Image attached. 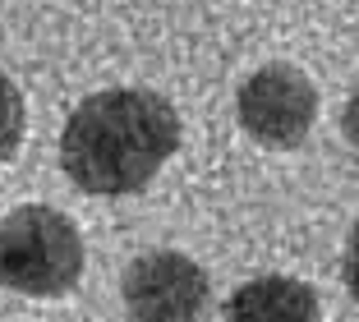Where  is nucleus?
<instances>
[{
	"mask_svg": "<svg viewBox=\"0 0 359 322\" xmlns=\"http://www.w3.org/2000/svg\"><path fill=\"white\" fill-rule=\"evenodd\" d=\"M226 322H323V304L295 276H258L226 300Z\"/></svg>",
	"mask_w": 359,
	"mask_h": 322,
	"instance_id": "obj_5",
	"label": "nucleus"
},
{
	"mask_svg": "<svg viewBox=\"0 0 359 322\" xmlns=\"http://www.w3.org/2000/svg\"><path fill=\"white\" fill-rule=\"evenodd\" d=\"M240 125L267 147H299L318 120V93L309 83V74L295 65H263L240 83L235 97Z\"/></svg>",
	"mask_w": 359,
	"mask_h": 322,
	"instance_id": "obj_4",
	"label": "nucleus"
},
{
	"mask_svg": "<svg viewBox=\"0 0 359 322\" xmlns=\"http://www.w3.org/2000/svg\"><path fill=\"white\" fill-rule=\"evenodd\" d=\"M79 276H83V235L65 212L28 203L0 221V286L28 300H55L74 290Z\"/></svg>",
	"mask_w": 359,
	"mask_h": 322,
	"instance_id": "obj_2",
	"label": "nucleus"
},
{
	"mask_svg": "<svg viewBox=\"0 0 359 322\" xmlns=\"http://www.w3.org/2000/svg\"><path fill=\"white\" fill-rule=\"evenodd\" d=\"M180 147V115L152 88H106L74 106L60 134V166L83 194L120 198L148 189Z\"/></svg>",
	"mask_w": 359,
	"mask_h": 322,
	"instance_id": "obj_1",
	"label": "nucleus"
},
{
	"mask_svg": "<svg viewBox=\"0 0 359 322\" xmlns=\"http://www.w3.org/2000/svg\"><path fill=\"white\" fill-rule=\"evenodd\" d=\"M125 309L134 322H203L212 309V281L189 253L152 249L129 262Z\"/></svg>",
	"mask_w": 359,
	"mask_h": 322,
	"instance_id": "obj_3",
	"label": "nucleus"
},
{
	"mask_svg": "<svg viewBox=\"0 0 359 322\" xmlns=\"http://www.w3.org/2000/svg\"><path fill=\"white\" fill-rule=\"evenodd\" d=\"M23 125H28V111H23V93L14 88V79L0 74V161H10L23 143Z\"/></svg>",
	"mask_w": 359,
	"mask_h": 322,
	"instance_id": "obj_6",
	"label": "nucleus"
}]
</instances>
